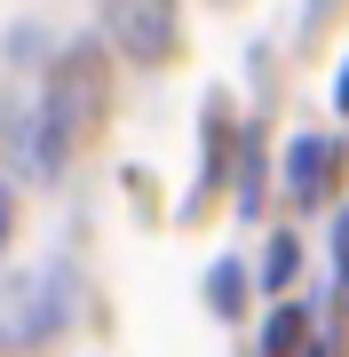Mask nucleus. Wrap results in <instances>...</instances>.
Masks as SVG:
<instances>
[{
  "instance_id": "423d86ee",
  "label": "nucleus",
  "mask_w": 349,
  "mask_h": 357,
  "mask_svg": "<svg viewBox=\"0 0 349 357\" xmlns=\"http://www.w3.org/2000/svg\"><path fill=\"white\" fill-rule=\"evenodd\" d=\"M238 302H246V270L238 262H207V310L215 318H238Z\"/></svg>"
},
{
  "instance_id": "f03ea898",
  "label": "nucleus",
  "mask_w": 349,
  "mask_h": 357,
  "mask_svg": "<svg viewBox=\"0 0 349 357\" xmlns=\"http://www.w3.org/2000/svg\"><path fill=\"white\" fill-rule=\"evenodd\" d=\"M56 302H64V270L48 278H8L0 286V349H32L56 333Z\"/></svg>"
},
{
  "instance_id": "0eeeda50",
  "label": "nucleus",
  "mask_w": 349,
  "mask_h": 357,
  "mask_svg": "<svg viewBox=\"0 0 349 357\" xmlns=\"http://www.w3.org/2000/svg\"><path fill=\"white\" fill-rule=\"evenodd\" d=\"M294 270H302V238H294V230H278V238H270V255H262V286L286 294V286H294Z\"/></svg>"
},
{
  "instance_id": "20e7f679",
  "label": "nucleus",
  "mask_w": 349,
  "mask_h": 357,
  "mask_svg": "<svg viewBox=\"0 0 349 357\" xmlns=\"http://www.w3.org/2000/svg\"><path fill=\"white\" fill-rule=\"evenodd\" d=\"M334 167H341V151L325 135H294L286 143V191L294 199H325L334 191Z\"/></svg>"
},
{
  "instance_id": "7ed1b4c3",
  "label": "nucleus",
  "mask_w": 349,
  "mask_h": 357,
  "mask_svg": "<svg viewBox=\"0 0 349 357\" xmlns=\"http://www.w3.org/2000/svg\"><path fill=\"white\" fill-rule=\"evenodd\" d=\"M104 24L119 40V56L159 64V56L175 48V0H104Z\"/></svg>"
},
{
  "instance_id": "1a4fd4ad",
  "label": "nucleus",
  "mask_w": 349,
  "mask_h": 357,
  "mask_svg": "<svg viewBox=\"0 0 349 357\" xmlns=\"http://www.w3.org/2000/svg\"><path fill=\"white\" fill-rule=\"evenodd\" d=\"M334 238H341V255H349V206H341V222H334Z\"/></svg>"
},
{
  "instance_id": "f257e3e1",
  "label": "nucleus",
  "mask_w": 349,
  "mask_h": 357,
  "mask_svg": "<svg viewBox=\"0 0 349 357\" xmlns=\"http://www.w3.org/2000/svg\"><path fill=\"white\" fill-rule=\"evenodd\" d=\"M95 103H104V72H95V48H72L64 64H56L48 96H40V143H32L40 175H56V167L72 159V143H79V128H88V112H95Z\"/></svg>"
},
{
  "instance_id": "6e6552de",
  "label": "nucleus",
  "mask_w": 349,
  "mask_h": 357,
  "mask_svg": "<svg viewBox=\"0 0 349 357\" xmlns=\"http://www.w3.org/2000/svg\"><path fill=\"white\" fill-rule=\"evenodd\" d=\"M334 103H341V112H349V64H341V79H334Z\"/></svg>"
},
{
  "instance_id": "9b49d317",
  "label": "nucleus",
  "mask_w": 349,
  "mask_h": 357,
  "mask_svg": "<svg viewBox=\"0 0 349 357\" xmlns=\"http://www.w3.org/2000/svg\"><path fill=\"white\" fill-rule=\"evenodd\" d=\"M0 238H8V199H0Z\"/></svg>"
},
{
  "instance_id": "9d476101",
  "label": "nucleus",
  "mask_w": 349,
  "mask_h": 357,
  "mask_svg": "<svg viewBox=\"0 0 349 357\" xmlns=\"http://www.w3.org/2000/svg\"><path fill=\"white\" fill-rule=\"evenodd\" d=\"M302 357H334V342H310V349H302Z\"/></svg>"
},
{
  "instance_id": "39448f33",
  "label": "nucleus",
  "mask_w": 349,
  "mask_h": 357,
  "mask_svg": "<svg viewBox=\"0 0 349 357\" xmlns=\"http://www.w3.org/2000/svg\"><path fill=\"white\" fill-rule=\"evenodd\" d=\"M318 333H310V310L302 302H278L270 318H262V357H302Z\"/></svg>"
}]
</instances>
